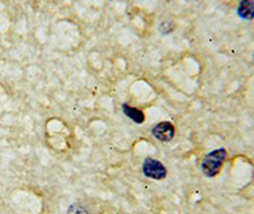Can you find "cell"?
<instances>
[{"label":"cell","instance_id":"6da1fadb","mask_svg":"<svg viewBox=\"0 0 254 214\" xmlns=\"http://www.w3.org/2000/svg\"><path fill=\"white\" fill-rule=\"evenodd\" d=\"M226 151L224 148H219L206 154L201 163V170L207 177H215L220 174L222 165L225 162Z\"/></svg>","mask_w":254,"mask_h":214},{"label":"cell","instance_id":"7a4b0ae2","mask_svg":"<svg viewBox=\"0 0 254 214\" xmlns=\"http://www.w3.org/2000/svg\"><path fill=\"white\" fill-rule=\"evenodd\" d=\"M142 172L146 177L153 180H164L167 177V168L164 167L162 162H159L158 159L146 158L142 165Z\"/></svg>","mask_w":254,"mask_h":214},{"label":"cell","instance_id":"3957f363","mask_svg":"<svg viewBox=\"0 0 254 214\" xmlns=\"http://www.w3.org/2000/svg\"><path fill=\"white\" fill-rule=\"evenodd\" d=\"M174 134H176V129H174L173 124L169 121L159 122L153 127L154 138L159 142H171L172 139L174 138Z\"/></svg>","mask_w":254,"mask_h":214},{"label":"cell","instance_id":"277c9868","mask_svg":"<svg viewBox=\"0 0 254 214\" xmlns=\"http://www.w3.org/2000/svg\"><path fill=\"white\" fill-rule=\"evenodd\" d=\"M238 15L243 19H253L254 0H240L239 5H238Z\"/></svg>","mask_w":254,"mask_h":214},{"label":"cell","instance_id":"5b68a950","mask_svg":"<svg viewBox=\"0 0 254 214\" xmlns=\"http://www.w3.org/2000/svg\"><path fill=\"white\" fill-rule=\"evenodd\" d=\"M122 111H124L125 115L128 117L130 120H132L136 124H142L145 121V115L141 110L136 108V107L130 106V105H122Z\"/></svg>","mask_w":254,"mask_h":214},{"label":"cell","instance_id":"8992f818","mask_svg":"<svg viewBox=\"0 0 254 214\" xmlns=\"http://www.w3.org/2000/svg\"><path fill=\"white\" fill-rule=\"evenodd\" d=\"M174 28H176V23H174L173 20L168 19L159 24V32H160L162 35H168V33H171V32H173Z\"/></svg>","mask_w":254,"mask_h":214},{"label":"cell","instance_id":"52a82bcc","mask_svg":"<svg viewBox=\"0 0 254 214\" xmlns=\"http://www.w3.org/2000/svg\"><path fill=\"white\" fill-rule=\"evenodd\" d=\"M67 214H88L87 212L84 211V208L79 206H71L67 211Z\"/></svg>","mask_w":254,"mask_h":214}]
</instances>
